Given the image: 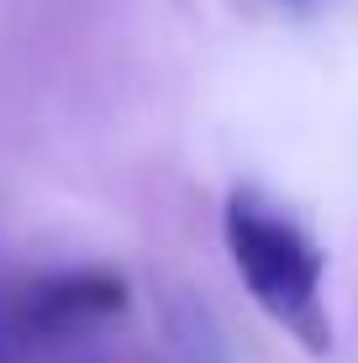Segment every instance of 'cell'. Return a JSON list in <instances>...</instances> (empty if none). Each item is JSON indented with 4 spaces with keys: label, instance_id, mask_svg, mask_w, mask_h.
Returning a JSON list of instances; mask_svg holds the SVG:
<instances>
[{
    "label": "cell",
    "instance_id": "1",
    "mask_svg": "<svg viewBox=\"0 0 358 363\" xmlns=\"http://www.w3.org/2000/svg\"><path fill=\"white\" fill-rule=\"evenodd\" d=\"M227 253L237 264L253 300L311 353L332 347V321L322 300V247L311 242L285 211L237 190L227 200Z\"/></svg>",
    "mask_w": 358,
    "mask_h": 363
},
{
    "label": "cell",
    "instance_id": "2",
    "mask_svg": "<svg viewBox=\"0 0 358 363\" xmlns=\"http://www.w3.org/2000/svg\"><path fill=\"white\" fill-rule=\"evenodd\" d=\"M11 306H16L27 353L64 347L127 311V279L111 269H47V274H32L27 284H16Z\"/></svg>",
    "mask_w": 358,
    "mask_h": 363
},
{
    "label": "cell",
    "instance_id": "3",
    "mask_svg": "<svg viewBox=\"0 0 358 363\" xmlns=\"http://www.w3.org/2000/svg\"><path fill=\"white\" fill-rule=\"evenodd\" d=\"M0 363H27V342H21L16 306H11V290H6V284H0Z\"/></svg>",
    "mask_w": 358,
    "mask_h": 363
},
{
    "label": "cell",
    "instance_id": "4",
    "mask_svg": "<svg viewBox=\"0 0 358 363\" xmlns=\"http://www.w3.org/2000/svg\"><path fill=\"white\" fill-rule=\"evenodd\" d=\"M279 6H290V11H311L316 0H279Z\"/></svg>",
    "mask_w": 358,
    "mask_h": 363
}]
</instances>
